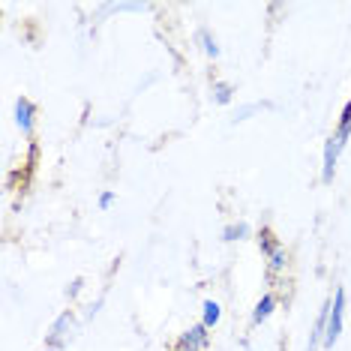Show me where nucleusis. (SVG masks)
I'll return each mask as SVG.
<instances>
[{
	"instance_id": "obj_1",
	"label": "nucleus",
	"mask_w": 351,
	"mask_h": 351,
	"mask_svg": "<svg viewBox=\"0 0 351 351\" xmlns=\"http://www.w3.org/2000/svg\"><path fill=\"white\" fill-rule=\"evenodd\" d=\"M75 333H78V315H75V309H63V313L51 322L49 333H45V348L63 351L69 342L75 339Z\"/></svg>"
},
{
	"instance_id": "obj_2",
	"label": "nucleus",
	"mask_w": 351,
	"mask_h": 351,
	"mask_svg": "<svg viewBox=\"0 0 351 351\" xmlns=\"http://www.w3.org/2000/svg\"><path fill=\"white\" fill-rule=\"evenodd\" d=\"M342 327H346V289L337 285L330 298V315H327V333H324V351H330L342 337Z\"/></svg>"
},
{
	"instance_id": "obj_3",
	"label": "nucleus",
	"mask_w": 351,
	"mask_h": 351,
	"mask_svg": "<svg viewBox=\"0 0 351 351\" xmlns=\"http://www.w3.org/2000/svg\"><path fill=\"white\" fill-rule=\"evenodd\" d=\"M15 126L21 130L27 141H34V132H36V102L30 97H19L15 99Z\"/></svg>"
},
{
	"instance_id": "obj_4",
	"label": "nucleus",
	"mask_w": 351,
	"mask_h": 351,
	"mask_svg": "<svg viewBox=\"0 0 351 351\" xmlns=\"http://www.w3.org/2000/svg\"><path fill=\"white\" fill-rule=\"evenodd\" d=\"M207 346H210V330L198 322L180 333L174 342V351H207Z\"/></svg>"
},
{
	"instance_id": "obj_5",
	"label": "nucleus",
	"mask_w": 351,
	"mask_h": 351,
	"mask_svg": "<svg viewBox=\"0 0 351 351\" xmlns=\"http://www.w3.org/2000/svg\"><path fill=\"white\" fill-rule=\"evenodd\" d=\"M327 315H330V298H327V300L322 303V309H318V315H315V324H313V330H309V339H306V351H318V348H324Z\"/></svg>"
},
{
	"instance_id": "obj_6",
	"label": "nucleus",
	"mask_w": 351,
	"mask_h": 351,
	"mask_svg": "<svg viewBox=\"0 0 351 351\" xmlns=\"http://www.w3.org/2000/svg\"><path fill=\"white\" fill-rule=\"evenodd\" d=\"M276 306H279V298H276L274 291H265L258 300H255L252 315H250V324H252V327H261V324H265L270 315L276 313Z\"/></svg>"
},
{
	"instance_id": "obj_7",
	"label": "nucleus",
	"mask_w": 351,
	"mask_h": 351,
	"mask_svg": "<svg viewBox=\"0 0 351 351\" xmlns=\"http://www.w3.org/2000/svg\"><path fill=\"white\" fill-rule=\"evenodd\" d=\"M219 322H222V303L213 300V298H207L202 303V324L207 327V330H213Z\"/></svg>"
},
{
	"instance_id": "obj_8",
	"label": "nucleus",
	"mask_w": 351,
	"mask_h": 351,
	"mask_svg": "<svg viewBox=\"0 0 351 351\" xmlns=\"http://www.w3.org/2000/svg\"><path fill=\"white\" fill-rule=\"evenodd\" d=\"M195 39H198V43H202V51H204V54H207V58H210V60H217L219 54H222L219 43H217V36L210 34V27H207V25H202V27H198Z\"/></svg>"
},
{
	"instance_id": "obj_9",
	"label": "nucleus",
	"mask_w": 351,
	"mask_h": 351,
	"mask_svg": "<svg viewBox=\"0 0 351 351\" xmlns=\"http://www.w3.org/2000/svg\"><path fill=\"white\" fill-rule=\"evenodd\" d=\"M255 241H258V250H261V255H265V258H270V255H274L276 250H282L279 237H276L270 228H261L258 234H255Z\"/></svg>"
},
{
	"instance_id": "obj_10",
	"label": "nucleus",
	"mask_w": 351,
	"mask_h": 351,
	"mask_svg": "<svg viewBox=\"0 0 351 351\" xmlns=\"http://www.w3.org/2000/svg\"><path fill=\"white\" fill-rule=\"evenodd\" d=\"M285 270H289V250L282 246V250H276V252L267 258V276L276 279V276H282Z\"/></svg>"
},
{
	"instance_id": "obj_11",
	"label": "nucleus",
	"mask_w": 351,
	"mask_h": 351,
	"mask_svg": "<svg viewBox=\"0 0 351 351\" xmlns=\"http://www.w3.org/2000/svg\"><path fill=\"white\" fill-rule=\"evenodd\" d=\"M252 234V228L246 226V222H228L226 228H222V243H237V241H246V237Z\"/></svg>"
},
{
	"instance_id": "obj_12",
	"label": "nucleus",
	"mask_w": 351,
	"mask_h": 351,
	"mask_svg": "<svg viewBox=\"0 0 351 351\" xmlns=\"http://www.w3.org/2000/svg\"><path fill=\"white\" fill-rule=\"evenodd\" d=\"M210 97H213V102H217V106H231V102H234V84H228V82H213Z\"/></svg>"
},
{
	"instance_id": "obj_13",
	"label": "nucleus",
	"mask_w": 351,
	"mask_h": 351,
	"mask_svg": "<svg viewBox=\"0 0 351 351\" xmlns=\"http://www.w3.org/2000/svg\"><path fill=\"white\" fill-rule=\"evenodd\" d=\"M261 108H274V102H250V106H241V108H237V114L231 117V126H237V123L250 121L255 111H261Z\"/></svg>"
},
{
	"instance_id": "obj_14",
	"label": "nucleus",
	"mask_w": 351,
	"mask_h": 351,
	"mask_svg": "<svg viewBox=\"0 0 351 351\" xmlns=\"http://www.w3.org/2000/svg\"><path fill=\"white\" fill-rule=\"evenodd\" d=\"M84 291V276H75V279H69V285L63 289V294H66V300L73 303V300H78V294Z\"/></svg>"
},
{
	"instance_id": "obj_15",
	"label": "nucleus",
	"mask_w": 351,
	"mask_h": 351,
	"mask_svg": "<svg viewBox=\"0 0 351 351\" xmlns=\"http://www.w3.org/2000/svg\"><path fill=\"white\" fill-rule=\"evenodd\" d=\"M114 202H117V195H114V189H106V193H99V198H97V204H99V210H111V207H114Z\"/></svg>"
},
{
	"instance_id": "obj_16",
	"label": "nucleus",
	"mask_w": 351,
	"mask_h": 351,
	"mask_svg": "<svg viewBox=\"0 0 351 351\" xmlns=\"http://www.w3.org/2000/svg\"><path fill=\"white\" fill-rule=\"evenodd\" d=\"M36 159H39V145H36V138H34V141L27 145V169H34Z\"/></svg>"
},
{
	"instance_id": "obj_17",
	"label": "nucleus",
	"mask_w": 351,
	"mask_h": 351,
	"mask_svg": "<svg viewBox=\"0 0 351 351\" xmlns=\"http://www.w3.org/2000/svg\"><path fill=\"white\" fill-rule=\"evenodd\" d=\"M102 303H106V300H102V298H99V300H93V303H90V306H87V318H97V313H99V309H102Z\"/></svg>"
},
{
	"instance_id": "obj_18",
	"label": "nucleus",
	"mask_w": 351,
	"mask_h": 351,
	"mask_svg": "<svg viewBox=\"0 0 351 351\" xmlns=\"http://www.w3.org/2000/svg\"><path fill=\"white\" fill-rule=\"evenodd\" d=\"M43 351H58V348H43Z\"/></svg>"
}]
</instances>
